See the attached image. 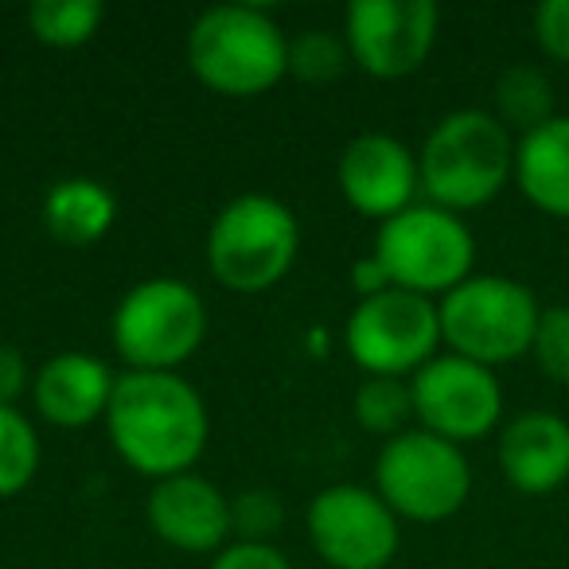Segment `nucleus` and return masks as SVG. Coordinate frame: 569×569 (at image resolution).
<instances>
[{
	"mask_svg": "<svg viewBox=\"0 0 569 569\" xmlns=\"http://www.w3.org/2000/svg\"><path fill=\"white\" fill-rule=\"evenodd\" d=\"M421 191L452 214L488 207L515 180L511 129L488 110H452L429 129L418 152Z\"/></svg>",
	"mask_w": 569,
	"mask_h": 569,
	"instance_id": "2",
	"label": "nucleus"
},
{
	"mask_svg": "<svg viewBox=\"0 0 569 569\" xmlns=\"http://www.w3.org/2000/svg\"><path fill=\"white\" fill-rule=\"evenodd\" d=\"M36 371L28 367L24 351L0 343V406H17L24 395H32Z\"/></svg>",
	"mask_w": 569,
	"mask_h": 569,
	"instance_id": "28",
	"label": "nucleus"
},
{
	"mask_svg": "<svg viewBox=\"0 0 569 569\" xmlns=\"http://www.w3.org/2000/svg\"><path fill=\"white\" fill-rule=\"evenodd\" d=\"M336 180L351 211L387 222L413 207V196L421 191L418 152L390 133H359L340 152Z\"/></svg>",
	"mask_w": 569,
	"mask_h": 569,
	"instance_id": "13",
	"label": "nucleus"
},
{
	"mask_svg": "<svg viewBox=\"0 0 569 569\" xmlns=\"http://www.w3.org/2000/svg\"><path fill=\"white\" fill-rule=\"evenodd\" d=\"M40 214L56 242L87 250V246H98L113 230V222H118V199H113V191L102 180L67 176V180L48 188Z\"/></svg>",
	"mask_w": 569,
	"mask_h": 569,
	"instance_id": "18",
	"label": "nucleus"
},
{
	"mask_svg": "<svg viewBox=\"0 0 569 569\" xmlns=\"http://www.w3.org/2000/svg\"><path fill=\"white\" fill-rule=\"evenodd\" d=\"M126 371H180L207 340V305L180 277L137 281L110 320Z\"/></svg>",
	"mask_w": 569,
	"mask_h": 569,
	"instance_id": "6",
	"label": "nucleus"
},
{
	"mask_svg": "<svg viewBox=\"0 0 569 569\" xmlns=\"http://www.w3.org/2000/svg\"><path fill=\"white\" fill-rule=\"evenodd\" d=\"M535 43L553 63L569 67V0H542V4H538Z\"/></svg>",
	"mask_w": 569,
	"mask_h": 569,
	"instance_id": "26",
	"label": "nucleus"
},
{
	"mask_svg": "<svg viewBox=\"0 0 569 569\" xmlns=\"http://www.w3.org/2000/svg\"><path fill=\"white\" fill-rule=\"evenodd\" d=\"M301 250V222L281 199L246 191L207 230V269L230 293H266L289 277Z\"/></svg>",
	"mask_w": 569,
	"mask_h": 569,
	"instance_id": "4",
	"label": "nucleus"
},
{
	"mask_svg": "<svg viewBox=\"0 0 569 569\" xmlns=\"http://www.w3.org/2000/svg\"><path fill=\"white\" fill-rule=\"evenodd\" d=\"M538 371L558 387H569V305H546L530 343Z\"/></svg>",
	"mask_w": 569,
	"mask_h": 569,
	"instance_id": "24",
	"label": "nucleus"
},
{
	"mask_svg": "<svg viewBox=\"0 0 569 569\" xmlns=\"http://www.w3.org/2000/svg\"><path fill=\"white\" fill-rule=\"evenodd\" d=\"M515 183L522 199L553 219H569V118H550L515 144Z\"/></svg>",
	"mask_w": 569,
	"mask_h": 569,
	"instance_id": "17",
	"label": "nucleus"
},
{
	"mask_svg": "<svg viewBox=\"0 0 569 569\" xmlns=\"http://www.w3.org/2000/svg\"><path fill=\"white\" fill-rule=\"evenodd\" d=\"M351 281H356V293L359 301H367V297H379L387 293V289H395L387 277V269H382V261L375 258V253H367V258H359L356 266H351Z\"/></svg>",
	"mask_w": 569,
	"mask_h": 569,
	"instance_id": "29",
	"label": "nucleus"
},
{
	"mask_svg": "<svg viewBox=\"0 0 569 569\" xmlns=\"http://www.w3.org/2000/svg\"><path fill=\"white\" fill-rule=\"evenodd\" d=\"M356 421L363 433L371 437H398L406 433L413 418V395H410V379H382V375H371V379L359 382L356 390Z\"/></svg>",
	"mask_w": 569,
	"mask_h": 569,
	"instance_id": "22",
	"label": "nucleus"
},
{
	"mask_svg": "<svg viewBox=\"0 0 569 569\" xmlns=\"http://www.w3.org/2000/svg\"><path fill=\"white\" fill-rule=\"evenodd\" d=\"M144 515H149L152 535L183 553H219L234 535L230 496H222L219 483L199 472L168 476V480L152 483Z\"/></svg>",
	"mask_w": 569,
	"mask_h": 569,
	"instance_id": "14",
	"label": "nucleus"
},
{
	"mask_svg": "<svg viewBox=\"0 0 569 569\" xmlns=\"http://www.w3.org/2000/svg\"><path fill=\"white\" fill-rule=\"evenodd\" d=\"M309 538L328 569H387L402 546V527L375 488L332 483L312 496Z\"/></svg>",
	"mask_w": 569,
	"mask_h": 569,
	"instance_id": "10",
	"label": "nucleus"
},
{
	"mask_svg": "<svg viewBox=\"0 0 569 569\" xmlns=\"http://www.w3.org/2000/svg\"><path fill=\"white\" fill-rule=\"evenodd\" d=\"M496 460L522 496H550L569 480V421L550 410H527L499 429Z\"/></svg>",
	"mask_w": 569,
	"mask_h": 569,
	"instance_id": "16",
	"label": "nucleus"
},
{
	"mask_svg": "<svg viewBox=\"0 0 569 569\" xmlns=\"http://www.w3.org/2000/svg\"><path fill=\"white\" fill-rule=\"evenodd\" d=\"M211 569H293L273 542H230L214 553Z\"/></svg>",
	"mask_w": 569,
	"mask_h": 569,
	"instance_id": "27",
	"label": "nucleus"
},
{
	"mask_svg": "<svg viewBox=\"0 0 569 569\" xmlns=\"http://www.w3.org/2000/svg\"><path fill=\"white\" fill-rule=\"evenodd\" d=\"M375 491L398 519L445 522L472 496V465L465 449L426 429L390 437L375 460Z\"/></svg>",
	"mask_w": 569,
	"mask_h": 569,
	"instance_id": "8",
	"label": "nucleus"
},
{
	"mask_svg": "<svg viewBox=\"0 0 569 569\" xmlns=\"http://www.w3.org/2000/svg\"><path fill=\"white\" fill-rule=\"evenodd\" d=\"M188 67L211 94H269L289 74V36L258 4H214L191 24Z\"/></svg>",
	"mask_w": 569,
	"mask_h": 569,
	"instance_id": "3",
	"label": "nucleus"
},
{
	"mask_svg": "<svg viewBox=\"0 0 569 569\" xmlns=\"http://www.w3.org/2000/svg\"><path fill=\"white\" fill-rule=\"evenodd\" d=\"M106 20L102 0H36L28 9V32L56 51H74L98 36Z\"/></svg>",
	"mask_w": 569,
	"mask_h": 569,
	"instance_id": "20",
	"label": "nucleus"
},
{
	"mask_svg": "<svg viewBox=\"0 0 569 569\" xmlns=\"http://www.w3.org/2000/svg\"><path fill=\"white\" fill-rule=\"evenodd\" d=\"M351 56L343 36L325 32V28H312L289 40V74L297 82H336L348 71Z\"/></svg>",
	"mask_w": 569,
	"mask_h": 569,
	"instance_id": "23",
	"label": "nucleus"
},
{
	"mask_svg": "<svg viewBox=\"0 0 569 569\" xmlns=\"http://www.w3.org/2000/svg\"><path fill=\"white\" fill-rule=\"evenodd\" d=\"M441 9L433 0H356L343 20L351 63L382 82L421 71L437 43Z\"/></svg>",
	"mask_w": 569,
	"mask_h": 569,
	"instance_id": "12",
	"label": "nucleus"
},
{
	"mask_svg": "<svg viewBox=\"0 0 569 569\" xmlns=\"http://www.w3.org/2000/svg\"><path fill=\"white\" fill-rule=\"evenodd\" d=\"M106 433L137 476L157 483L199 465L211 437V413L183 375L126 371L106 410Z\"/></svg>",
	"mask_w": 569,
	"mask_h": 569,
	"instance_id": "1",
	"label": "nucleus"
},
{
	"mask_svg": "<svg viewBox=\"0 0 569 569\" xmlns=\"http://www.w3.org/2000/svg\"><path fill=\"white\" fill-rule=\"evenodd\" d=\"M284 519L281 496L269 488H250L242 496L230 499V527H234L238 542H269Z\"/></svg>",
	"mask_w": 569,
	"mask_h": 569,
	"instance_id": "25",
	"label": "nucleus"
},
{
	"mask_svg": "<svg viewBox=\"0 0 569 569\" xmlns=\"http://www.w3.org/2000/svg\"><path fill=\"white\" fill-rule=\"evenodd\" d=\"M413 418L433 437L452 445L483 441L503 418V387L496 371L460 356H433L410 379Z\"/></svg>",
	"mask_w": 569,
	"mask_h": 569,
	"instance_id": "11",
	"label": "nucleus"
},
{
	"mask_svg": "<svg viewBox=\"0 0 569 569\" xmlns=\"http://www.w3.org/2000/svg\"><path fill=\"white\" fill-rule=\"evenodd\" d=\"M496 118L503 129L511 133H535L542 129L553 113V87L546 79L542 67L535 63H515L507 67L503 74L496 79Z\"/></svg>",
	"mask_w": 569,
	"mask_h": 569,
	"instance_id": "19",
	"label": "nucleus"
},
{
	"mask_svg": "<svg viewBox=\"0 0 569 569\" xmlns=\"http://www.w3.org/2000/svg\"><path fill=\"white\" fill-rule=\"evenodd\" d=\"M371 253L382 261L395 289L433 301L472 277L476 238L460 214L433 203H413L395 219L379 222Z\"/></svg>",
	"mask_w": 569,
	"mask_h": 569,
	"instance_id": "7",
	"label": "nucleus"
},
{
	"mask_svg": "<svg viewBox=\"0 0 569 569\" xmlns=\"http://www.w3.org/2000/svg\"><path fill=\"white\" fill-rule=\"evenodd\" d=\"M437 317L441 343H449L452 356L496 371L530 351L542 305L515 277L472 273L437 301Z\"/></svg>",
	"mask_w": 569,
	"mask_h": 569,
	"instance_id": "5",
	"label": "nucleus"
},
{
	"mask_svg": "<svg viewBox=\"0 0 569 569\" xmlns=\"http://www.w3.org/2000/svg\"><path fill=\"white\" fill-rule=\"evenodd\" d=\"M118 375L110 363L90 351H59L36 371L32 402L48 426L56 429H87L106 421Z\"/></svg>",
	"mask_w": 569,
	"mask_h": 569,
	"instance_id": "15",
	"label": "nucleus"
},
{
	"mask_svg": "<svg viewBox=\"0 0 569 569\" xmlns=\"http://www.w3.org/2000/svg\"><path fill=\"white\" fill-rule=\"evenodd\" d=\"M40 433L20 406H0V499H12L40 472Z\"/></svg>",
	"mask_w": 569,
	"mask_h": 569,
	"instance_id": "21",
	"label": "nucleus"
},
{
	"mask_svg": "<svg viewBox=\"0 0 569 569\" xmlns=\"http://www.w3.org/2000/svg\"><path fill=\"white\" fill-rule=\"evenodd\" d=\"M343 348L351 363L371 379H406L418 375L441 348V317L429 297L387 289L379 297H367L351 309L343 328Z\"/></svg>",
	"mask_w": 569,
	"mask_h": 569,
	"instance_id": "9",
	"label": "nucleus"
}]
</instances>
